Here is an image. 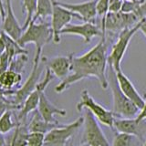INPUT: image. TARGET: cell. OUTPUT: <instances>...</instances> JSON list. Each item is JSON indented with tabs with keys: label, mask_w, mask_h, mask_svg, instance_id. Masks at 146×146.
Here are the masks:
<instances>
[{
	"label": "cell",
	"mask_w": 146,
	"mask_h": 146,
	"mask_svg": "<svg viewBox=\"0 0 146 146\" xmlns=\"http://www.w3.org/2000/svg\"><path fill=\"white\" fill-rule=\"evenodd\" d=\"M107 44L105 38H102L100 42L80 57L71 56V73L65 79L62 80L55 88L58 93H61L70 87L87 78H96L102 88L106 90L109 87V80L107 77Z\"/></svg>",
	"instance_id": "6da1fadb"
},
{
	"label": "cell",
	"mask_w": 146,
	"mask_h": 146,
	"mask_svg": "<svg viewBox=\"0 0 146 146\" xmlns=\"http://www.w3.org/2000/svg\"><path fill=\"white\" fill-rule=\"evenodd\" d=\"M53 40V32L51 25L48 22L36 23L31 21L23 34L17 40V43L24 48L26 45L33 43L36 46L34 58H41L42 49L45 45Z\"/></svg>",
	"instance_id": "7a4b0ae2"
},
{
	"label": "cell",
	"mask_w": 146,
	"mask_h": 146,
	"mask_svg": "<svg viewBox=\"0 0 146 146\" xmlns=\"http://www.w3.org/2000/svg\"><path fill=\"white\" fill-rule=\"evenodd\" d=\"M109 86H111L113 96V113L121 118H135L140 109L123 94L119 87L116 71L109 66Z\"/></svg>",
	"instance_id": "3957f363"
},
{
	"label": "cell",
	"mask_w": 146,
	"mask_h": 146,
	"mask_svg": "<svg viewBox=\"0 0 146 146\" xmlns=\"http://www.w3.org/2000/svg\"><path fill=\"white\" fill-rule=\"evenodd\" d=\"M141 21L133 12H108L107 15L102 18V29L103 34L110 31L112 33H120L123 29L132 27L139 24Z\"/></svg>",
	"instance_id": "277c9868"
},
{
	"label": "cell",
	"mask_w": 146,
	"mask_h": 146,
	"mask_svg": "<svg viewBox=\"0 0 146 146\" xmlns=\"http://www.w3.org/2000/svg\"><path fill=\"white\" fill-rule=\"evenodd\" d=\"M140 27L141 22L136 26L129 27V29H125L119 33L116 43L113 45L111 53L108 55V65L113 68V70L115 71L120 70L121 68V63L127 51L128 46H129L132 36L136 34L137 31L140 30Z\"/></svg>",
	"instance_id": "5b68a950"
},
{
	"label": "cell",
	"mask_w": 146,
	"mask_h": 146,
	"mask_svg": "<svg viewBox=\"0 0 146 146\" xmlns=\"http://www.w3.org/2000/svg\"><path fill=\"white\" fill-rule=\"evenodd\" d=\"M46 64L43 60V58H34L33 67H32L30 75L25 81V83L22 85L21 88L15 90V93H14L13 102L17 105L18 109H21L26 99L36 88V86L39 83V80L43 73Z\"/></svg>",
	"instance_id": "8992f818"
},
{
	"label": "cell",
	"mask_w": 146,
	"mask_h": 146,
	"mask_svg": "<svg viewBox=\"0 0 146 146\" xmlns=\"http://www.w3.org/2000/svg\"><path fill=\"white\" fill-rule=\"evenodd\" d=\"M84 131L82 135V143L89 146H110L97 119L90 110L85 109L84 114Z\"/></svg>",
	"instance_id": "52a82bcc"
},
{
	"label": "cell",
	"mask_w": 146,
	"mask_h": 146,
	"mask_svg": "<svg viewBox=\"0 0 146 146\" xmlns=\"http://www.w3.org/2000/svg\"><path fill=\"white\" fill-rule=\"evenodd\" d=\"M83 109L90 110L96 119L102 124L111 128L113 127L114 120H115V115H114L113 111H109L98 102H96L95 100L91 97L88 90H86L81 92L80 102L77 104V110L79 111H81Z\"/></svg>",
	"instance_id": "ba28073f"
},
{
	"label": "cell",
	"mask_w": 146,
	"mask_h": 146,
	"mask_svg": "<svg viewBox=\"0 0 146 146\" xmlns=\"http://www.w3.org/2000/svg\"><path fill=\"white\" fill-rule=\"evenodd\" d=\"M84 117H80L70 124H63L45 134V146H66L68 141L83 124Z\"/></svg>",
	"instance_id": "9c48e42d"
},
{
	"label": "cell",
	"mask_w": 146,
	"mask_h": 146,
	"mask_svg": "<svg viewBox=\"0 0 146 146\" xmlns=\"http://www.w3.org/2000/svg\"><path fill=\"white\" fill-rule=\"evenodd\" d=\"M53 11L51 15V29L53 32V41L54 43L60 42V33L62 29L67 25L70 24L73 17L80 20L77 14L71 12L70 10L58 4V0H52Z\"/></svg>",
	"instance_id": "30bf717a"
},
{
	"label": "cell",
	"mask_w": 146,
	"mask_h": 146,
	"mask_svg": "<svg viewBox=\"0 0 146 146\" xmlns=\"http://www.w3.org/2000/svg\"><path fill=\"white\" fill-rule=\"evenodd\" d=\"M54 75L48 68H46V74L44 79L41 80L36 86V88L29 94V96L26 99L25 102L23 103L22 107L20 109V112L18 114L17 120L18 121H24L27 116L32 111H35L38 109L39 100L41 97V94L45 92L46 88L48 86V84L52 81Z\"/></svg>",
	"instance_id": "8fae6325"
},
{
	"label": "cell",
	"mask_w": 146,
	"mask_h": 146,
	"mask_svg": "<svg viewBox=\"0 0 146 146\" xmlns=\"http://www.w3.org/2000/svg\"><path fill=\"white\" fill-rule=\"evenodd\" d=\"M60 35H76L81 36L84 43H90L95 36L105 38L102 26H97L92 22H84L83 24H68L62 29Z\"/></svg>",
	"instance_id": "7c38bea8"
},
{
	"label": "cell",
	"mask_w": 146,
	"mask_h": 146,
	"mask_svg": "<svg viewBox=\"0 0 146 146\" xmlns=\"http://www.w3.org/2000/svg\"><path fill=\"white\" fill-rule=\"evenodd\" d=\"M97 2L98 0H89V1L71 4L58 1V4L70 10L71 12L79 16L80 20L83 22L95 23V18L97 17Z\"/></svg>",
	"instance_id": "4fadbf2b"
},
{
	"label": "cell",
	"mask_w": 146,
	"mask_h": 146,
	"mask_svg": "<svg viewBox=\"0 0 146 146\" xmlns=\"http://www.w3.org/2000/svg\"><path fill=\"white\" fill-rule=\"evenodd\" d=\"M5 10H6V15H5V17L3 19L1 29L5 33H7L13 39L17 41L23 34V32H24V29H23V27H21L19 23H18L15 14H14V10L12 7V0H6Z\"/></svg>",
	"instance_id": "5bb4252c"
},
{
	"label": "cell",
	"mask_w": 146,
	"mask_h": 146,
	"mask_svg": "<svg viewBox=\"0 0 146 146\" xmlns=\"http://www.w3.org/2000/svg\"><path fill=\"white\" fill-rule=\"evenodd\" d=\"M46 64V68L52 72V74L60 79L64 80L70 72L71 68V56H58L51 58H42Z\"/></svg>",
	"instance_id": "9a60e30c"
},
{
	"label": "cell",
	"mask_w": 146,
	"mask_h": 146,
	"mask_svg": "<svg viewBox=\"0 0 146 146\" xmlns=\"http://www.w3.org/2000/svg\"><path fill=\"white\" fill-rule=\"evenodd\" d=\"M116 77L119 83V87H120V89L121 90L123 94L126 97L129 98L139 109H141V107L143 106V104L145 102V100L137 91L134 85L132 84V82L130 80L129 78L122 72L121 68L120 70L116 71Z\"/></svg>",
	"instance_id": "2e32d148"
},
{
	"label": "cell",
	"mask_w": 146,
	"mask_h": 146,
	"mask_svg": "<svg viewBox=\"0 0 146 146\" xmlns=\"http://www.w3.org/2000/svg\"><path fill=\"white\" fill-rule=\"evenodd\" d=\"M38 111L41 115L46 121L48 122H57L58 121L54 118L55 115H60V116H65L67 114V111L63 109L58 108L56 105H54L47 95L43 92L41 94V97L39 100V103L38 106Z\"/></svg>",
	"instance_id": "e0dca14e"
},
{
	"label": "cell",
	"mask_w": 146,
	"mask_h": 146,
	"mask_svg": "<svg viewBox=\"0 0 146 146\" xmlns=\"http://www.w3.org/2000/svg\"><path fill=\"white\" fill-rule=\"evenodd\" d=\"M63 125L62 123H59L58 121L57 122H48L46 121L44 119L41 117L38 110H36L33 117H32L31 121L29 124V130L30 132H41V133H48L52 129L59 127Z\"/></svg>",
	"instance_id": "ac0fdd59"
},
{
	"label": "cell",
	"mask_w": 146,
	"mask_h": 146,
	"mask_svg": "<svg viewBox=\"0 0 146 146\" xmlns=\"http://www.w3.org/2000/svg\"><path fill=\"white\" fill-rule=\"evenodd\" d=\"M139 124L135 118H121L114 120L113 127L121 133L139 136Z\"/></svg>",
	"instance_id": "d6986e66"
},
{
	"label": "cell",
	"mask_w": 146,
	"mask_h": 146,
	"mask_svg": "<svg viewBox=\"0 0 146 146\" xmlns=\"http://www.w3.org/2000/svg\"><path fill=\"white\" fill-rule=\"evenodd\" d=\"M21 80V73L11 70H7L0 74V87L5 90H11L13 87L19 84Z\"/></svg>",
	"instance_id": "ffe728a7"
},
{
	"label": "cell",
	"mask_w": 146,
	"mask_h": 146,
	"mask_svg": "<svg viewBox=\"0 0 146 146\" xmlns=\"http://www.w3.org/2000/svg\"><path fill=\"white\" fill-rule=\"evenodd\" d=\"M53 11V4L52 0H38L36 3V11L32 21L36 22V20L45 19L48 17L52 15Z\"/></svg>",
	"instance_id": "44dd1931"
},
{
	"label": "cell",
	"mask_w": 146,
	"mask_h": 146,
	"mask_svg": "<svg viewBox=\"0 0 146 146\" xmlns=\"http://www.w3.org/2000/svg\"><path fill=\"white\" fill-rule=\"evenodd\" d=\"M29 134V127L22 124L20 121L17 120V126L11 137V140L15 146H27V137Z\"/></svg>",
	"instance_id": "7402d4cb"
},
{
	"label": "cell",
	"mask_w": 146,
	"mask_h": 146,
	"mask_svg": "<svg viewBox=\"0 0 146 146\" xmlns=\"http://www.w3.org/2000/svg\"><path fill=\"white\" fill-rule=\"evenodd\" d=\"M17 122H14L12 120V111L7 110L0 116V131L4 134L7 133L15 129Z\"/></svg>",
	"instance_id": "603a6c76"
},
{
	"label": "cell",
	"mask_w": 146,
	"mask_h": 146,
	"mask_svg": "<svg viewBox=\"0 0 146 146\" xmlns=\"http://www.w3.org/2000/svg\"><path fill=\"white\" fill-rule=\"evenodd\" d=\"M38 0H23V11L26 14V21L23 26V29H26L29 23L32 21L36 11Z\"/></svg>",
	"instance_id": "cb8c5ba5"
},
{
	"label": "cell",
	"mask_w": 146,
	"mask_h": 146,
	"mask_svg": "<svg viewBox=\"0 0 146 146\" xmlns=\"http://www.w3.org/2000/svg\"><path fill=\"white\" fill-rule=\"evenodd\" d=\"M27 54H21V55H18L16 58H14L11 62H10V65H9L8 70H14L16 72L18 73H21L23 71L25 68V65L27 61Z\"/></svg>",
	"instance_id": "d4e9b609"
},
{
	"label": "cell",
	"mask_w": 146,
	"mask_h": 146,
	"mask_svg": "<svg viewBox=\"0 0 146 146\" xmlns=\"http://www.w3.org/2000/svg\"><path fill=\"white\" fill-rule=\"evenodd\" d=\"M134 135L120 132L113 141L112 146H132L134 143Z\"/></svg>",
	"instance_id": "484cf974"
},
{
	"label": "cell",
	"mask_w": 146,
	"mask_h": 146,
	"mask_svg": "<svg viewBox=\"0 0 146 146\" xmlns=\"http://www.w3.org/2000/svg\"><path fill=\"white\" fill-rule=\"evenodd\" d=\"M27 146H45V134L41 132H30L27 137Z\"/></svg>",
	"instance_id": "4316f807"
},
{
	"label": "cell",
	"mask_w": 146,
	"mask_h": 146,
	"mask_svg": "<svg viewBox=\"0 0 146 146\" xmlns=\"http://www.w3.org/2000/svg\"><path fill=\"white\" fill-rule=\"evenodd\" d=\"M11 60H12V58L10 56V54H9V52L6 49L1 55H0V74L8 70Z\"/></svg>",
	"instance_id": "83f0119b"
},
{
	"label": "cell",
	"mask_w": 146,
	"mask_h": 146,
	"mask_svg": "<svg viewBox=\"0 0 146 146\" xmlns=\"http://www.w3.org/2000/svg\"><path fill=\"white\" fill-rule=\"evenodd\" d=\"M18 109L17 105L10 100H7L5 95H0V114H3L7 110H16Z\"/></svg>",
	"instance_id": "f1b7e54d"
},
{
	"label": "cell",
	"mask_w": 146,
	"mask_h": 146,
	"mask_svg": "<svg viewBox=\"0 0 146 146\" xmlns=\"http://www.w3.org/2000/svg\"><path fill=\"white\" fill-rule=\"evenodd\" d=\"M110 0H98L97 2V15L100 17H104L109 12Z\"/></svg>",
	"instance_id": "f546056e"
},
{
	"label": "cell",
	"mask_w": 146,
	"mask_h": 146,
	"mask_svg": "<svg viewBox=\"0 0 146 146\" xmlns=\"http://www.w3.org/2000/svg\"><path fill=\"white\" fill-rule=\"evenodd\" d=\"M123 0H110L109 12H120L121 11Z\"/></svg>",
	"instance_id": "4dcf8cb0"
},
{
	"label": "cell",
	"mask_w": 146,
	"mask_h": 146,
	"mask_svg": "<svg viewBox=\"0 0 146 146\" xmlns=\"http://www.w3.org/2000/svg\"><path fill=\"white\" fill-rule=\"evenodd\" d=\"M135 119L139 123H141V121H144L146 119V100H145V102L143 104V106L141 107V109H140V112H138Z\"/></svg>",
	"instance_id": "1f68e13d"
},
{
	"label": "cell",
	"mask_w": 146,
	"mask_h": 146,
	"mask_svg": "<svg viewBox=\"0 0 146 146\" xmlns=\"http://www.w3.org/2000/svg\"><path fill=\"white\" fill-rule=\"evenodd\" d=\"M140 30L141 31V33H143V36L146 38V18H144V19H143L141 21Z\"/></svg>",
	"instance_id": "d6a6232c"
},
{
	"label": "cell",
	"mask_w": 146,
	"mask_h": 146,
	"mask_svg": "<svg viewBox=\"0 0 146 146\" xmlns=\"http://www.w3.org/2000/svg\"><path fill=\"white\" fill-rule=\"evenodd\" d=\"M5 50H6V43H5L2 36L0 35V55H1Z\"/></svg>",
	"instance_id": "836d02e7"
},
{
	"label": "cell",
	"mask_w": 146,
	"mask_h": 146,
	"mask_svg": "<svg viewBox=\"0 0 146 146\" xmlns=\"http://www.w3.org/2000/svg\"><path fill=\"white\" fill-rule=\"evenodd\" d=\"M6 143H7V141L4 137V133H2V132L0 131V146H4Z\"/></svg>",
	"instance_id": "e575fe53"
},
{
	"label": "cell",
	"mask_w": 146,
	"mask_h": 146,
	"mask_svg": "<svg viewBox=\"0 0 146 146\" xmlns=\"http://www.w3.org/2000/svg\"><path fill=\"white\" fill-rule=\"evenodd\" d=\"M2 24H3V17L1 14V7H0V27H2Z\"/></svg>",
	"instance_id": "d590c367"
},
{
	"label": "cell",
	"mask_w": 146,
	"mask_h": 146,
	"mask_svg": "<svg viewBox=\"0 0 146 146\" xmlns=\"http://www.w3.org/2000/svg\"><path fill=\"white\" fill-rule=\"evenodd\" d=\"M4 146H11V141H9V143H7Z\"/></svg>",
	"instance_id": "8d00e7d4"
},
{
	"label": "cell",
	"mask_w": 146,
	"mask_h": 146,
	"mask_svg": "<svg viewBox=\"0 0 146 146\" xmlns=\"http://www.w3.org/2000/svg\"><path fill=\"white\" fill-rule=\"evenodd\" d=\"M80 146H89V145H88V144H86V143H82Z\"/></svg>",
	"instance_id": "74e56055"
},
{
	"label": "cell",
	"mask_w": 146,
	"mask_h": 146,
	"mask_svg": "<svg viewBox=\"0 0 146 146\" xmlns=\"http://www.w3.org/2000/svg\"><path fill=\"white\" fill-rule=\"evenodd\" d=\"M10 141H11V146H15V145H14V143L12 141V140H11V139H10Z\"/></svg>",
	"instance_id": "f35d334b"
},
{
	"label": "cell",
	"mask_w": 146,
	"mask_h": 146,
	"mask_svg": "<svg viewBox=\"0 0 146 146\" xmlns=\"http://www.w3.org/2000/svg\"><path fill=\"white\" fill-rule=\"evenodd\" d=\"M143 99H144V100H146V93H144V94H143Z\"/></svg>",
	"instance_id": "ab89813d"
},
{
	"label": "cell",
	"mask_w": 146,
	"mask_h": 146,
	"mask_svg": "<svg viewBox=\"0 0 146 146\" xmlns=\"http://www.w3.org/2000/svg\"><path fill=\"white\" fill-rule=\"evenodd\" d=\"M143 146H146V141H145V143H144V145Z\"/></svg>",
	"instance_id": "60d3db41"
}]
</instances>
